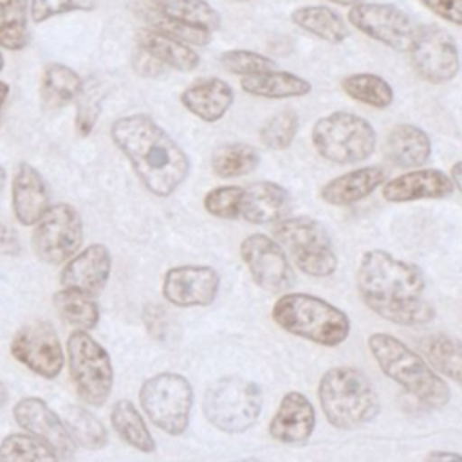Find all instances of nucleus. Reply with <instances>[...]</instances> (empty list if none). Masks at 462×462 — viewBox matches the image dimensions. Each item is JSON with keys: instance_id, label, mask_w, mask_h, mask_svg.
Listing matches in <instances>:
<instances>
[{"instance_id": "obj_1", "label": "nucleus", "mask_w": 462, "mask_h": 462, "mask_svg": "<svg viewBox=\"0 0 462 462\" xmlns=\"http://www.w3.org/2000/svg\"><path fill=\"white\" fill-rule=\"evenodd\" d=\"M356 282L363 303L386 321L420 327L435 318V307L424 296L422 271L388 251L370 249L363 253Z\"/></svg>"}, {"instance_id": "obj_2", "label": "nucleus", "mask_w": 462, "mask_h": 462, "mask_svg": "<svg viewBox=\"0 0 462 462\" xmlns=\"http://www.w3.org/2000/svg\"><path fill=\"white\" fill-rule=\"evenodd\" d=\"M110 137L130 161L144 188L155 197H170L186 180L189 159L173 137L146 114L119 117Z\"/></svg>"}, {"instance_id": "obj_3", "label": "nucleus", "mask_w": 462, "mask_h": 462, "mask_svg": "<svg viewBox=\"0 0 462 462\" xmlns=\"http://www.w3.org/2000/svg\"><path fill=\"white\" fill-rule=\"evenodd\" d=\"M368 348L379 368L420 404L442 408L449 402L448 383L406 343L386 332H374L368 337Z\"/></svg>"}, {"instance_id": "obj_4", "label": "nucleus", "mask_w": 462, "mask_h": 462, "mask_svg": "<svg viewBox=\"0 0 462 462\" xmlns=\"http://www.w3.org/2000/svg\"><path fill=\"white\" fill-rule=\"evenodd\" d=\"M318 397L327 420L337 430L365 426L381 411L374 384L354 366H334L327 370L319 379Z\"/></svg>"}, {"instance_id": "obj_5", "label": "nucleus", "mask_w": 462, "mask_h": 462, "mask_svg": "<svg viewBox=\"0 0 462 462\" xmlns=\"http://www.w3.org/2000/svg\"><path fill=\"white\" fill-rule=\"evenodd\" d=\"M273 319L285 332L323 346H337L350 334V319L341 309L305 292L282 294L273 305Z\"/></svg>"}, {"instance_id": "obj_6", "label": "nucleus", "mask_w": 462, "mask_h": 462, "mask_svg": "<svg viewBox=\"0 0 462 462\" xmlns=\"http://www.w3.org/2000/svg\"><path fill=\"white\" fill-rule=\"evenodd\" d=\"M262 388L240 375H224L213 381L202 401L209 424L217 430L238 435L254 426L262 413Z\"/></svg>"}, {"instance_id": "obj_7", "label": "nucleus", "mask_w": 462, "mask_h": 462, "mask_svg": "<svg viewBox=\"0 0 462 462\" xmlns=\"http://www.w3.org/2000/svg\"><path fill=\"white\" fill-rule=\"evenodd\" d=\"M319 157L334 164H356L368 159L377 144L374 126L352 112H332L319 117L310 134Z\"/></svg>"}, {"instance_id": "obj_8", "label": "nucleus", "mask_w": 462, "mask_h": 462, "mask_svg": "<svg viewBox=\"0 0 462 462\" xmlns=\"http://www.w3.org/2000/svg\"><path fill=\"white\" fill-rule=\"evenodd\" d=\"M274 240L305 274L327 278L337 269V254L325 226L312 217H287L276 222Z\"/></svg>"}, {"instance_id": "obj_9", "label": "nucleus", "mask_w": 462, "mask_h": 462, "mask_svg": "<svg viewBox=\"0 0 462 462\" xmlns=\"http://www.w3.org/2000/svg\"><path fill=\"white\" fill-rule=\"evenodd\" d=\"M139 402L146 417L159 430L179 437L189 426L193 388L189 381L177 372H159L141 384Z\"/></svg>"}, {"instance_id": "obj_10", "label": "nucleus", "mask_w": 462, "mask_h": 462, "mask_svg": "<svg viewBox=\"0 0 462 462\" xmlns=\"http://www.w3.org/2000/svg\"><path fill=\"white\" fill-rule=\"evenodd\" d=\"M67 357L79 399L88 406H103L114 386L108 352L87 330H74L67 337Z\"/></svg>"}, {"instance_id": "obj_11", "label": "nucleus", "mask_w": 462, "mask_h": 462, "mask_svg": "<svg viewBox=\"0 0 462 462\" xmlns=\"http://www.w3.org/2000/svg\"><path fill=\"white\" fill-rule=\"evenodd\" d=\"M83 242V220L74 206L60 202L51 206L32 231V251L49 263L69 262Z\"/></svg>"}, {"instance_id": "obj_12", "label": "nucleus", "mask_w": 462, "mask_h": 462, "mask_svg": "<svg viewBox=\"0 0 462 462\" xmlns=\"http://www.w3.org/2000/svg\"><path fill=\"white\" fill-rule=\"evenodd\" d=\"M415 72L428 83H448L460 69V54L449 31L439 25H419L410 43Z\"/></svg>"}, {"instance_id": "obj_13", "label": "nucleus", "mask_w": 462, "mask_h": 462, "mask_svg": "<svg viewBox=\"0 0 462 462\" xmlns=\"http://www.w3.org/2000/svg\"><path fill=\"white\" fill-rule=\"evenodd\" d=\"M240 256L253 282L274 294H285L294 285V271L283 247L263 233H253L240 244Z\"/></svg>"}, {"instance_id": "obj_14", "label": "nucleus", "mask_w": 462, "mask_h": 462, "mask_svg": "<svg viewBox=\"0 0 462 462\" xmlns=\"http://www.w3.org/2000/svg\"><path fill=\"white\" fill-rule=\"evenodd\" d=\"M348 22L365 36L393 51H408L417 29L404 9L379 2H361L352 5Z\"/></svg>"}, {"instance_id": "obj_15", "label": "nucleus", "mask_w": 462, "mask_h": 462, "mask_svg": "<svg viewBox=\"0 0 462 462\" xmlns=\"http://www.w3.org/2000/svg\"><path fill=\"white\" fill-rule=\"evenodd\" d=\"M13 357L40 377L54 379L60 375L65 354L54 327L49 321H31L16 330L11 341Z\"/></svg>"}, {"instance_id": "obj_16", "label": "nucleus", "mask_w": 462, "mask_h": 462, "mask_svg": "<svg viewBox=\"0 0 462 462\" xmlns=\"http://www.w3.org/2000/svg\"><path fill=\"white\" fill-rule=\"evenodd\" d=\"M218 289L220 274L209 265H177L162 280V296L175 307H208Z\"/></svg>"}, {"instance_id": "obj_17", "label": "nucleus", "mask_w": 462, "mask_h": 462, "mask_svg": "<svg viewBox=\"0 0 462 462\" xmlns=\"http://www.w3.org/2000/svg\"><path fill=\"white\" fill-rule=\"evenodd\" d=\"M16 424L29 435L45 442L61 458L74 457L76 444L70 439L63 420L40 397H23L13 406Z\"/></svg>"}, {"instance_id": "obj_18", "label": "nucleus", "mask_w": 462, "mask_h": 462, "mask_svg": "<svg viewBox=\"0 0 462 462\" xmlns=\"http://www.w3.org/2000/svg\"><path fill=\"white\" fill-rule=\"evenodd\" d=\"M110 271L112 256L108 247L90 244L65 263L60 273V283L63 289H74L96 298L105 289Z\"/></svg>"}, {"instance_id": "obj_19", "label": "nucleus", "mask_w": 462, "mask_h": 462, "mask_svg": "<svg viewBox=\"0 0 462 462\" xmlns=\"http://www.w3.org/2000/svg\"><path fill=\"white\" fill-rule=\"evenodd\" d=\"M455 184L451 177L435 168H415L386 180L381 195L388 202H413L424 199H444L451 195Z\"/></svg>"}, {"instance_id": "obj_20", "label": "nucleus", "mask_w": 462, "mask_h": 462, "mask_svg": "<svg viewBox=\"0 0 462 462\" xmlns=\"http://www.w3.org/2000/svg\"><path fill=\"white\" fill-rule=\"evenodd\" d=\"M316 426V411L312 402L301 392H287L271 419L269 433L282 444H305Z\"/></svg>"}, {"instance_id": "obj_21", "label": "nucleus", "mask_w": 462, "mask_h": 462, "mask_svg": "<svg viewBox=\"0 0 462 462\" xmlns=\"http://www.w3.org/2000/svg\"><path fill=\"white\" fill-rule=\"evenodd\" d=\"M291 206V193L282 184L273 180H258L247 184L242 191L240 218L254 226L276 224L278 220L285 218Z\"/></svg>"}, {"instance_id": "obj_22", "label": "nucleus", "mask_w": 462, "mask_h": 462, "mask_svg": "<svg viewBox=\"0 0 462 462\" xmlns=\"http://www.w3.org/2000/svg\"><path fill=\"white\" fill-rule=\"evenodd\" d=\"M49 191L42 173L20 162L13 179V213L22 226H36L49 209Z\"/></svg>"}, {"instance_id": "obj_23", "label": "nucleus", "mask_w": 462, "mask_h": 462, "mask_svg": "<svg viewBox=\"0 0 462 462\" xmlns=\"http://www.w3.org/2000/svg\"><path fill=\"white\" fill-rule=\"evenodd\" d=\"M233 101L235 92L231 85L220 78H200L188 85L180 94L182 106L206 123L222 119Z\"/></svg>"}, {"instance_id": "obj_24", "label": "nucleus", "mask_w": 462, "mask_h": 462, "mask_svg": "<svg viewBox=\"0 0 462 462\" xmlns=\"http://www.w3.org/2000/svg\"><path fill=\"white\" fill-rule=\"evenodd\" d=\"M386 182V170L374 164L350 170L328 180L319 197L330 206H352L368 195H372L379 186Z\"/></svg>"}, {"instance_id": "obj_25", "label": "nucleus", "mask_w": 462, "mask_h": 462, "mask_svg": "<svg viewBox=\"0 0 462 462\" xmlns=\"http://www.w3.org/2000/svg\"><path fill=\"white\" fill-rule=\"evenodd\" d=\"M137 43L139 49L150 58H153L157 63H162L180 72H189L197 69L200 63L199 52L193 51L189 45L153 29L139 31Z\"/></svg>"}, {"instance_id": "obj_26", "label": "nucleus", "mask_w": 462, "mask_h": 462, "mask_svg": "<svg viewBox=\"0 0 462 462\" xmlns=\"http://www.w3.org/2000/svg\"><path fill=\"white\" fill-rule=\"evenodd\" d=\"M386 152L392 162L401 168H419L431 155L430 135L410 123L395 125L386 139Z\"/></svg>"}, {"instance_id": "obj_27", "label": "nucleus", "mask_w": 462, "mask_h": 462, "mask_svg": "<svg viewBox=\"0 0 462 462\" xmlns=\"http://www.w3.org/2000/svg\"><path fill=\"white\" fill-rule=\"evenodd\" d=\"M244 92L267 99H289V97H303L310 94L312 85L292 72L287 70H269L263 74L249 76L240 81Z\"/></svg>"}, {"instance_id": "obj_28", "label": "nucleus", "mask_w": 462, "mask_h": 462, "mask_svg": "<svg viewBox=\"0 0 462 462\" xmlns=\"http://www.w3.org/2000/svg\"><path fill=\"white\" fill-rule=\"evenodd\" d=\"M426 363L448 379L462 384V339L444 332L428 334L419 339Z\"/></svg>"}, {"instance_id": "obj_29", "label": "nucleus", "mask_w": 462, "mask_h": 462, "mask_svg": "<svg viewBox=\"0 0 462 462\" xmlns=\"http://www.w3.org/2000/svg\"><path fill=\"white\" fill-rule=\"evenodd\" d=\"M157 16L208 32L220 29V13L206 0H150Z\"/></svg>"}, {"instance_id": "obj_30", "label": "nucleus", "mask_w": 462, "mask_h": 462, "mask_svg": "<svg viewBox=\"0 0 462 462\" xmlns=\"http://www.w3.org/2000/svg\"><path fill=\"white\" fill-rule=\"evenodd\" d=\"M291 20L296 27L328 43H341L350 36V29L343 22L341 14L325 5L296 7L291 13Z\"/></svg>"}, {"instance_id": "obj_31", "label": "nucleus", "mask_w": 462, "mask_h": 462, "mask_svg": "<svg viewBox=\"0 0 462 462\" xmlns=\"http://www.w3.org/2000/svg\"><path fill=\"white\" fill-rule=\"evenodd\" d=\"M110 422L116 433L134 449L141 453H153L157 444L152 437L143 415L128 399H119L110 410Z\"/></svg>"}, {"instance_id": "obj_32", "label": "nucleus", "mask_w": 462, "mask_h": 462, "mask_svg": "<svg viewBox=\"0 0 462 462\" xmlns=\"http://www.w3.org/2000/svg\"><path fill=\"white\" fill-rule=\"evenodd\" d=\"M61 420L76 446L96 451V449H103L108 444L106 428L87 408L78 404H69L63 408Z\"/></svg>"}, {"instance_id": "obj_33", "label": "nucleus", "mask_w": 462, "mask_h": 462, "mask_svg": "<svg viewBox=\"0 0 462 462\" xmlns=\"http://www.w3.org/2000/svg\"><path fill=\"white\" fill-rule=\"evenodd\" d=\"M83 90V81L76 70L63 63H49L42 78V99L49 108H61L78 97Z\"/></svg>"}, {"instance_id": "obj_34", "label": "nucleus", "mask_w": 462, "mask_h": 462, "mask_svg": "<svg viewBox=\"0 0 462 462\" xmlns=\"http://www.w3.org/2000/svg\"><path fill=\"white\" fill-rule=\"evenodd\" d=\"M52 303L60 318L76 327L78 330H92L97 327L99 321V307L96 303V298L74 291V289H61L54 292Z\"/></svg>"}, {"instance_id": "obj_35", "label": "nucleus", "mask_w": 462, "mask_h": 462, "mask_svg": "<svg viewBox=\"0 0 462 462\" xmlns=\"http://www.w3.org/2000/svg\"><path fill=\"white\" fill-rule=\"evenodd\" d=\"M341 88L348 97L379 110H384L393 103V88L379 74H372V72L348 74L341 79Z\"/></svg>"}, {"instance_id": "obj_36", "label": "nucleus", "mask_w": 462, "mask_h": 462, "mask_svg": "<svg viewBox=\"0 0 462 462\" xmlns=\"http://www.w3.org/2000/svg\"><path fill=\"white\" fill-rule=\"evenodd\" d=\"M260 164V153L247 143H227L211 155V170L217 177L235 179L254 171Z\"/></svg>"}, {"instance_id": "obj_37", "label": "nucleus", "mask_w": 462, "mask_h": 462, "mask_svg": "<svg viewBox=\"0 0 462 462\" xmlns=\"http://www.w3.org/2000/svg\"><path fill=\"white\" fill-rule=\"evenodd\" d=\"M29 43V0H0V47L22 51Z\"/></svg>"}, {"instance_id": "obj_38", "label": "nucleus", "mask_w": 462, "mask_h": 462, "mask_svg": "<svg viewBox=\"0 0 462 462\" xmlns=\"http://www.w3.org/2000/svg\"><path fill=\"white\" fill-rule=\"evenodd\" d=\"M0 462H60V457L29 433H11L0 442Z\"/></svg>"}, {"instance_id": "obj_39", "label": "nucleus", "mask_w": 462, "mask_h": 462, "mask_svg": "<svg viewBox=\"0 0 462 462\" xmlns=\"http://www.w3.org/2000/svg\"><path fill=\"white\" fill-rule=\"evenodd\" d=\"M300 126V117L294 110L285 108L267 119L260 130V139L265 148L273 152L285 150L292 144Z\"/></svg>"}, {"instance_id": "obj_40", "label": "nucleus", "mask_w": 462, "mask_h": 462, "mask_svg": "<svg viewBox=\"0 0 462 462\" xmlns=\"http://www.w3.org/2000/svg\"><path fill=\"white\" fill-rule=\"evenodd\" d=\"M220 65L224 70L231 74H238L244 78L263 74L276 69V61L260 52H253L247 49H231L220 54Z\"/></svg>"}, {"instance_id": "obj_41", "label": "nucleus", "mask_w": 462, "mask_h": 462, "mask_svg": "<svg viewBox=\"0 0 462 462\" xmlns=\"http://www.w3.org/2000/svg\"><path fill=\"white\" fill-rule=\"evenodd\" d=\"M244 188L235 184H224L209 189L204 197V209L224 220L240 218V200Z\"/></svg>"}, {"instance_id": "obj_42", "label": "nucleus", "mask_w": 462, "mask_h": 462, "mask_svg": "<svg viewBox=\"0 0 462 462\" xmlns=\"http://www.w3.org/2000/svg\"><path fill=\"white\" fill-rule=\"evenodd\" d=\"M94 5L96 0H31L29 16L32 22L40 23L58 14L94 9Z\"/></svg>"}, {"instance_id": "obj_43", "label": "nucleus", "mask_w": 462, "mask_h": 462, "mask_svg": "<svg viewBox=\"0 0 462 462\" xmlns=\"http://www.w3.org/2000/svg\"><path fill=\"white\" fill-rule=\"evenodd\" d=\"M152 29L153 31H159L170 38H175L186 45H208L211 42V32L208 31H202V29H197V27H189V25H184V23H179V22H171V20H166V18H161V16H153L152 18Z\"/></svg>"}, {"instance_id": "obj_44", "label": "nucleus", "mask_w": 462, "mask_h": 462, "mask_svg": "<svg viewBox=\"0 0 462 462\" xmlns=\"http://www.w3.org/2000/svg\"><path fill=\"white\" fill-rule=\"evenodd\" d=\"M143 323L153 339L164 341L168 337L170 318H168V312L164 307H161L157 303H148L143 309Z\"/></svg>"}, {"instance_id": "obj_45", "label": "nucleus", "mask_w": 462, "mask_h": 462, "mask_svg": "<svg viewBox=\"0 0 462 462\" xmlns=\"http://www.w3.org/2000/svg\"><path fill=\"white\" fill-rule=\"evenodd\" d=\"M101 112V103L96 96L88 94L83 97V101L79 103V108H78V116H76V126H78V132L79 135H88L97 121V116Z\"/></svg>"}, {"instance_id": "obj_46", "label": "nucleus", "mask_w": 462, "mask_h": 462, "mask_svg": "<svg viewBox=\"0 0 462 462\" xmlns=\"http://www.w3.org/2000/svg\"><path fill=\"white\" fill-rule=\"evenodd\" d=\"M439 18L462 27V0H420Z\"/></svg>"}, {"instance_id": "obj_47", "label": "nucleus", "mask_w": 462, "mask_h": 462, "mask_svg": "<svg viewBox=\"0 0 462 462\" xmlns=\"http://www.w3.org/2000/svg\"><path fill=\"white\" fill-rule=\"evenodd\" d=\"M22 251V244L14 227L5 222H0V254H18Z\"/></svg>"}, {"instance_id": "obj_48", "label": "nucleus", "mask_w": 462, "mask_h": 462, "mask_svg": "<svg viewBox=\"0 0 462 462\" xmlns=\"http://www.w3.org/2000/svg\"><path fill=\"white\" fill-rule=\"evenodd\" d=\"M426 462H462V455L444 449H433L426 455Z\"/></svg>"}, {"instance_id": "obj_49", "label": "nucleus", "mask_w": 462, "mask_h": 462, "mask_svg": "<svg viewBox=\"0 0 462 462\" xmlns=\"http://www.w3.org/2000/svg\"><path fill=\"white\" fill-rule=\"evenodd\" d=\"M455 188L462 193V161H457L453 166H451V173H449Z\"/></svg>"}, {"instance_id": "obj_50", "label": "nucleus", "mask_w": 462, "mask_h": 462, "mask_svg": "<svg viewBox=\"0 0 462 462\" xmlns=\"http://www.w3.org/2000/svg\"><path fill=\"white\" fill-rule=\"evenodd\" d=\"M7 94H9V85L0 81V110H2L4 103H5V99H7Z\"/></svg>"}, {"instance_id": "obj_51", "label": "nucleus", "mask_w": 462, "mask_h": 462, "mask_svg": "<svg viewBox=\"0 0 462 462\" xmlns=\"http://www.w3.org/2000/svg\"><path fill=\"white\" fill-rule=\"evenodd\" d=\"M7 399H9V393H7V390H5V386H4V383L0 381V408L7 402Z\"/></svg>"}, {"instance_id": "obj_52", "label": "nucleus", "mask_w": 462, "mask_h": 462, "mask_svg": "<svg viewBox=\"0 0 462 462\" xmlns=\"http://www.w3.org/2000/svg\"><path fill=\"white\" fill-rule=\"evenodd\" d=\"M328 2H332V4H337V5H356V4H361L363 0H328Z\"/></svg>"}, {"instance_id": "obj_53", "label": "nucleus", "mask_w": 462, "mask_h": 462, "mask_svg": "<svg viewBox=\"0 0 462 462\" xmlns=\"http://www.w3.org/2000/svg\"><path fill=\"white\" fill-rule=\"evenodd\" d=\"M4 182H5V170L0 166V193H2V188H4Z\"/></svg>"}, {"instance_id": "obj_54", "label": "nucleus", "mask_w": 462, "mask_h": 462, "mask_svg": "<svg viewBox=\"0 0 462 462\" xmlns=\"http://www.w3.org/2000/svg\"><path fill=\"white\" fill-rule=\"evenodd\" d=\"M231 462H263V460H258V458H240V460H231Z\"/></svg>"}, {"instance_id": "obj_55", "label": "nucleus", "mask_w": 462, "mask_h": 462, "mask_svg": "<svg viewBox=\"0 0 462 462\" xmlns=\"http://www.w3.org/2000/svg\"><path fill=\"white\" fill-rule=\"evenodd\" d=\"M4 69V56H2V52H0V70Z\"/></svg>"}, {"instance_id": "obj_56", "label": "nucleus", "mask_w": 462, "mask_h": 462, "mask_svg": "<svg viewBox=\"0 0 462 462\" xmlns=\"http://www.w3.org/2000/svg\"><path fill=\"white\" fill-rule=\"evenodd\" d=\"M236 2H249V0H236Z\"/></svg>"}]
</instances>
